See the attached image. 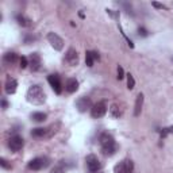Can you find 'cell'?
Returning <instances> with one entry per match:
<instances>
[{"label": "cell", "instance_id": "1", "mask_svg": "<svg viewBox=\"0 0 173 173\" xmlns=\"http://www.w3.org/2000/svg\"><path fill=\"white\" fill-rule=\"evenodd\" d=\"M26 97H27V102L33 103V104H35V106L43 104L46 100V95L41 85H31L29 88V91H27Z\"/></svg>", "mask_w": 173, "mask_h": 173}, {"label": "cell", "instance_id": "2", "mask_svg": "<svg viewBox=\"0 0 173 173\" xmlns=\"http://www.w3.org/2000/svg\"><path fill=\"white\" fill-rule=\"evenodd\" d=\"M99 142H100V146H102V153L104 156H114L116 153L115 139L110 134H107V133L102 134L99 138Z\"/></svg>", "mask_w": 173, "mask_h": 173}, {"label": "cell", "instance_id": "3", "mask_svg": "<svg viewBox=\"0 0 173 173\" xmlns=\"http://www.w3.org/2000/svg\"><path fill=\"white\" fill-rule=\"evenodd\" d=\"M50 164V160L48 157H37V158L31 160L27 165V168L31 169V171H42V169L48 168Z\"/></svg>", "mask_w": 173, "mask_h": 173}, {"label": "cell", "instance_id": "4", "mask_svg": "<svg viewBox=\"0 0 173 173\" xmlns=\"http://www.w3.org/2000/svg\"><path fill=\"white\" fill-rule=\"evenodd\" d=\"M134 164L131 160H123L114 166V173H133Z\"/></svg>", "mask_w": 173, "mask_h": 173}, {"label": "cell", "instance_id": "5", "mask_svg": "<svg viewBox=\"0 0 173 173\" xmlns=\"http://www.w3.org/2000/svg\"><path fill=\"white\" fill-rule=\"evenodd\" d=\"M106 112H107V104L104 102H97L96 104H93L92 108H91V115L95 119L103 118V116L106 115Z\"/></svg>", "mask_w": 173, "mask_h": 173}, {"label": "cell", "instance_id": "6", "mask_svg": "<svg viewBox=\"0 0 173 173\" xmlns=\"http://www.w3.org/2000/svg\"><path fill=\"white\" fill-rule=\"evenodd\" d=\"M85 162H87V166H88V169H89V172H91V173H96V172H99V171H100V168H102L99 158H97L95 154H89V156H87Z\"/></svg>", "mask_w": 173, "mask_h": 173}, {"label": "cell", "instance_id": "7", "mask_svg": "<svg viewBox=\"0 0 173 173\" xmlns=\"http://www.w3.org/2000/svg\"><path fill=\"white\" fill-rule=\"evenodd\" d=\"M24 141L20 135H12V137L8 139V147L11 149V152H19V150L23 147Z\"/></svg>", "mask_w": 173, "mask_h": 173}, {"label": "cell", "instance_id": "8", "mask_svg": "<svg viewBox=\"0 0 173 173\" xmlns=\"http://www.w3.org/2000/svg\"><path fill=\"white\" fill-rule=\"evenodd\" d=\"M48 41L56 50H62V48H64V39L56 33H49L48 34Z\"/></svg>", "mask_w": 173, "mask_h": 173}, {"label": "cell", "instance_id": "9", "mask_svg": "<svg viewBox=\"0 0 173 173\" xmlns=\"http://www.w3.org/2000/svg\"><path fill=\"white\" fill-rule=\"evenodd\" d=\"M48 81L50 84V87L53 88V91H54L56 93H61L62 92V84H61V78H59L58 74H50L48 77Z\"/></svg>", "mask_w": 173, "mask_h": 173}, {"label": "cell", "instance_id": "10", "mask_svg": "<svg viewBox=\"0 0 173 173\" xmlns=\"http://www.w3.org/2000/svg\"><path fill=\"white\" fill-rule=\"evenodd\" d=\"M76 107H77V110H78L80 112H85L87 110L92 108V102H91L89 97H87V96H81V97H78V99H77Z\"/></svg>", "mask_w": 173, "mask_h": 173}, {"label": "cell", "instance_id": "11", "mask_svg": "<svg viewBox=\"0 0 173 173\" xmlns=\"http://www.w3.org/2000/svg\"><path fill=\"white\" fill-rule=\"evenodd\" d=\"M41 64H42V59H41V56L38 54V53H31L30 57H29V65H30L31 70H33V72L39 70Z\"/></svg>", "mask_w": 173, "mask_h": 173}, {"label": "cell", "instance_id": "12", "mask_svg": "<svg viewBox=\"0 0 173 173\" xmlns=\"http://www.w3.org/2000/svg\"><path fill=\"white\" fill-rule=\"evenodd\" d=\"M65 61L68 62L69 65H72V67H76L78 64V61H80V58H78V53L76 52V49L70 48L67 52V56H65Z\"/></svg>", "mask_w": 173, "mask_h": 173}, {"label": "cell", "instance_id": "13", "mask_svg": "<svg viewBox=\"0 0 173 173\" xmlns=\"http://www.w3.org/2000/svg\"><path fill=\"white\" fill-rule=\"evenodd\" d=\"M16 87H18V81L14 77H7V80H5V92L8 95H12V93L16 92Z\"/></svg>", "mask_w": 173, "mask_h": 173}, {"label": "cell", "instance_id": "14", "mask_svg": "<svg viewBox=\"0 0 173 173\" xmlns=\"http://www.w3.org/2000/svg\"><path fill=\"white\" fill-rule=\"evenodd\" d=\"M143 93H138L137 99H135V106H134V116L137 118V116L141 115V111H142V106H143Z\"/></svg>", "mask_w": 173, "mask_h": 173}, {"label": "cell", "instance_id": "15", "mask_svg": "<svg viewBox=\"0 0 173 173\" xmlns=\"http://www.w3.org/2000/svg\"><path fill=\"white\" fill-rule=\"evenodd\" d=\"M65 89H67L69 93L76 92V91L78 89V81L76 80V78H69V80L67 81V84H65Z\"/></svg>", "mask_w": 173, "mask_h": 173}, {"label": "cell", "instance_id": "16", "mask_svg": "<svg viewBox=\"0 0 173 173\" xmlns=\"http://www.w3.org/2000/svg\"><path fill=\"white\" fill-rule=\"evenodd\" d=\"M3 61H4L5 65H14L15 62L18 61V56L15 54V53H12V52H8V53H5V54L3 56Z\"/></svg>", "mask_w": 173, "mask_h": 173}, {"label": "cell", "instance_id": "17", "mask_svg": "<svg viewBox=\"0 0 173 173\" xmlns=\"http://www.w3.org/2000/svg\"><path fill=\"white\" fill-rule=\"evenodd\" d=\"M95 59H99V54L96 52H87L85 53V64L87 67H93V62Z\"/></svg>", "mask_w": 173, "mask_h": 173}, {"label": "cell", "instance_id": "18", "mask_svg": "<svg viewBox=\"0 0 173 173\" xmlns=\"http://www.w3.org/2000/svg\"><path fill=\"white\" fill-rule=\"evenodd\" d=\"M69 169V165L65 161H59L54 168L50 171V173H65Z\"/></svg>", "mask_w": 173, "mask_h": 173}, {"label": "cell", "instance_id": "19", "mask_svg": "<svg viewBox=\"0 0 173 173\" xmlns=\"http://www.w3.org/2000/svg\"><path fill=\"white\" fill-rule=\"evenodd\" d=\"M31 135H33L34 138H45V137H48V128H43V127L33 128Z\"/></svg>", "mask_w": 173, "mask_h": 173}, {"label": "cell", "instance_id": "20", "mask_svg": "<svg viewBox=\"0 0 173 173\" xmlns=\"http://www.w3.org/2000/svg\"><path fill=\"white\" fill-rule=\"evenodd\" d=\"M16 22L18 24L22 27H30L31 26V19L27 16H24V15H18L16 16Z\"/></svg>", "mask_w": 173, "mask_h": 173}, {"label": "cell", "instance_id": "21", "mask_svg": "<svg viewBox=\"0 0 173 173\" xmlns=\"http://www.w3.org/2000/svg\"><path fill=\"white\" fill-rule=\"evenodd\" d=\"M46 118H48V115H46L45 112H33V114H31V119H33L34 122H37V123H41V122L46 121Z\"/></svg>", "mask_w": 173, "mask_h": 173}, {"label": "cell", "instance_id": "22", "mask_svg": "<svg viewBox=\"0 0 173 173\" xmlns=\"http://www.w3.org/2000/svg\"><path fill=\"white\" fill-rule=\"evenodd\" d=\"M110 112H111V116L112 118H119L122 115V111H121V107L118 104H112L111 108H110Z\"/></svg>", "mask_w": 173, "mask_h": 173}, {"label": "cell", "instance_id": "23", "mask_svg": "<svg viewBox=\"0 0 173 173\" xmlns=\"http://www.w3.org/2000/svg\"><path fill=\"white\" fill-rule=\"evenodd\" d=\"M127 76V88L128 89H133V88L135 87V80H134V77H133V74H126Z\"/></svg>", "mask_w": 173, "mask_h": 173}, {"label": "cell", "instance_id": "24", "mask_svg": "<svg viewBox=\"0 0 173 173\" xmlns=\"http://www.w3.org/2000/svg\"><path fill=\"white\" fill-rule=\"evenodd\" d=\"M168 134H173V126H171V127H166V128H162L161 131V137H166Z\"/></svg>", "mask_w": 173, "mask_h": 173}, {"label": "cell", "instance_id": "25", "mask_svg": "<svg viewBox=\"0 0 173 173\" xmlns=\"http://www.w3.org/2000/svg\"><path fill=\"white\" fill-rule=\"evenodd\" d=\"M122 5H123V7L126 8V12H127V14H131V15L134 14V12H133V7H131V4H128V3H123Z\"/></svg>", "mask_w": 173, "mask_h": 173}, {"label": "cell", "instance_id": "26", "mask_svg": "<svg viewBox=\"0 0 173 173\" xmlns=\"http://www.w3.org/2000/svg\"><path fill=\"white\" fill-rule=\"evenodd\" d=\"M27 65H29V59L26 57H22L20 58V68L24 69V68H27Z\"/></svg>", "mask_w": 173, "mask_h": 173}, {"label": "cell", "instance_id": "27", "mask_svg": "<svg viewBox=\"0 0 173 173\" xmlns=\"http://www.w3.org/2000/svg\"><path fill=\"white\" fill-rule=\"evenodd\" d=\"M152 5H153V7H156V8H158V10H166V5H164V4H161V3H157V2H153V3H152Z\"/></svg>", "mask_w": 173, "mask_h": 173}, {"label": "cell", "instance_id": "28", "mask_svg": "<svg viewBox=\"0 0 173 173\" xmlns=\"http://www.w3.org/2000/svg\"><path fill=\"white\" fill-rule=\"evenodd\" d=\"M124 77V70L122 67H118V78L119 80H122V78Z\"/></svg>", "mask_w": 173, "mask_h": 173}, {"label": "cell", "instance_id": "29", "mask_svg": "<svg viewBox=\"0 0 173 173\" xmlns=\"http://www.w3.org/2000/svg\"><path fill=\"white\" fill-rule=\"evenodd\" d=\"M0 164H2V166H3V168H5V169H10L11 168V165H8V162H7V160H5V158L0 160Z\"/></svg>", "mask_w": 173, "mask_h": 173}, {"label": "cell", "instance_id": "30", "mask_svg": "<svg viewBox=\"0 0 173 173\" xmlns=\"http://www.w3.org/2000/svg\"><path fill=\"white\" fill-rule=\"evenodd\" d=\"M107 14L111 15L114 19H118V18H119V14H118V12H115V11H112V10H107Z\"/></svg>", "mask_w": 173, "mask_h": 173}, {"label": "cell", "instance_id": "31", "mask_svg": "<svg viewBox=\"0 0 173 173\" xmlns=\"http://www.w3.org/2000/svg\"><path fill=\"white\" fill-rule=\"evenodd\" d=\"M138 31H139V35H141V34H142L143 37H146V35H147V31L145 30V29H142V27H139V29H138Z\"/></svg>", "mask_w": 173, "mask_h": 173}, {"label": "cell", "instance_id": "32", "mask_svg": "<svg viewBox=\"0 0 173 173\" xmlns=\"http://www.w3.org/2000/svg\"><path fill=\"white\" fill-rule=\"evenodd\" d=\"M5 107H7V102H5V100H3V108H5Z\"/></svg>", "mask_w": 173, "mask_h": 173}]
</instances>
